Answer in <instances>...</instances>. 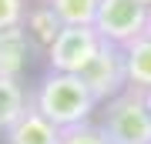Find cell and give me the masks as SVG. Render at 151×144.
<instances>
[{"label": "cell", "instance_id": "cell-6", "mask_svg": "<svg viewBox=\"0 0 151 144\" xmlns=\"http://www.w3.org/2000/svg\"><path fill=\"white\" fill-rule=\"evenodd\" d=\"M4 144H60V128H54L40 111H27L4 131Z\"/></svg>", "mask_w": 151, "mask_h": 144}, {"label": "cell", "instance_id": "cell-13", "mask_svg": "<svg viewBox=\"0 0 151 144\" xmlns=\"http://www.w3.org/2000/svg\"><path fill=\"white\" fill-rule=\"evenodd\" d=\"M30 0H0V30H10V27H24Z\"/></svg>", "mask_w": 151, "mask_h": 144}, {"label": "cell", "instance_id": "cell-12", "mask_svg": "<svg viewBox=\"0 0 151 144\" xmlns=\"http://www.w3.org/2000/svg\"><path fill=\"white\" fill-rule=\"evenodd\" d=\"M60 144H108V138H104L101 124L81 121V124H74V128L60 131Z\"/></svg>", "mask_w": 151, "mask_h": 144}, {"label": "cell", "instance_id": "cell-11", "mask_svg": "<svg viewBox=\"0 0 151 144\" xmlns=\"http://www.w3.org/2000/svg\"><path fill=\"white\" fill-rule=\"evenodd\" d=\"M57 14L60 27H94V14L101 0H44Z\"/></svg>", "mask_w": 151, "mask_h": 144}, {"label": "cell", "instance_id": "cell-14", "mask_svg": "<svg viewBox=\"0 0 151 144\" xmlns=\"http://www.w3.org/2000/svg\"><path fill=\"white\" fill-rule=\"evenodd\" d=\"M141 94H145V107H148V114H151V87H148V91H141Z\"/></svg>", "mask_w": 151, "mask_h": 144}, {"label": "cell", "instance_id": "cell-15", "mask_svg": "<svg viewBox=\"0 0 151 144\" xmlns=\"http://www.w3.org/2000/svg\"><path fill=\"white\" fill-rule=\"evenodd\" d=\"M148 37H151V4H148Z\"/></svg>", "mask_w": 151, "mask_h": 144}, {"label": "cell", "instance_id": "cell-2", "mask_svg": "<svg viewBox=\"0 0 151 144\" xmlns=\"http://www.w3.org/2000/svg\"><path fill=\"white\" fill-rule=\"evenodd\" d=\"M97 124H101L108 144H151V114L145 107V94L134 87L111 97Z\"/></svg>", "mask_w": 151, "mask_h": 144}, {"label": "cell", "instance_id": "cell-9", "mask_svg": "<svg viewBox=\"0 0 151 144\" xmlns=\"http://www.w3.org/2000/svg\"><path fill=\"white\" fill-rule=\"evenodd\" d=\"M124 67H128V87H134V91L151 87V37L148 34L124 47Z\"/></svg>", "mask_w": 151, "mask_h": 144}, {"label": "cell", "instance_id": "cell-4", "mask_svg": "<svg viewBox=\"0 0 151 144\" xmlns=\"http://www.w3.org/2000/svg\"><path fill=\"white\" fill-rule=\"evenodd\" d=\"M87 84V91L97 104H108L111 97H118L121 91H128V67H124V47L101 40L94 60L77 74Z\"/></svg>", "mask_w": 151, "mask_h": 144}, {"label": "cell", "instance_id": "cell-7", "mask_svg": "<svg viewBox=\"0 0 151 144\" xmlns=\"http://www.w3.org/2000/svg\"><path fill=\"white\" fill-rule=\"evenodd\" d=\"M34 44L27 37L24 27H10V30H0V77H17L24 80Z\"/></svg>", "mask_w": 151, "mask_h": 144}, {"label": "cell", "instance_id": "cell-1", "mask_svg": "<svg viewBox=\"0 0 151 144\" xmlns=\"http://www.w3.org/2000/svg\"><path fill=\"white\" fill-rule=\"evenodd\" d=\"M30 107L40 111L54 128H74L81 121H91L97 101L91 97L87 84L77 74H60V70H47L30 94Z\"/></svg>", "mask_w": 151, "mask_h": 144}, {"label": "cell", "instance_id": "cell-5", "mask_svg": "<svg viewBox=\"0 0 151 144\" xmlns=\"http://www.w3.org/2000/svg\"><path fill=\"white\" fill-rule=\"evenodd\" d=\"M97 47H101V37L94 34V27H60V34L54 37V44L44 54H47L50 70L81 74V70L94 60Z\"/></svg>", "mask_w": 151, "mask_h": 144}, {"label": "cell", "instance_id": "cell-8", "mask_svg": "<svg viewBox=\"0 0 151 144\" xmlns=\"http://www.w3.org/2000/svg\"><path fill=\"white\" fill-rule=\"evenodd\" d=\"M24 30H27V37H30L34 47H44V50H47L50 44H54V37L60 34V20H57V14L40 0V4H30L27 7Z\"/></svg>", "mask_w": 151, "mask_h": 144}, {"label": "cell", "instance_id": "cell-10", "mask_svg": "<svg viewBox=\"0 0 151 144\" xmlns=\"http://www.w3.org/2000/svg\"><path fill=\"white\" fill-rule=\"evenodd\" d=\"M30 107V94L24 87V80L17 77H0V134Z\"/></svg>", "mask_w": 151, "mask_h": 144}, {"label": "cell", "instance_id": "cell-3", "mask_svg": "<svg viewBox=\"0 0 151 144\" xmlns=\"http://www.w3.org/2000/svg\"><path fill=\"white\" fill-rule=\"evenodd\" d=\"M94 34L108 44L128 47L148 34V4L145 0H101L94 14Z\"/></svg>", "mask_w": 151, "mask_h": 144}]
</instances>
